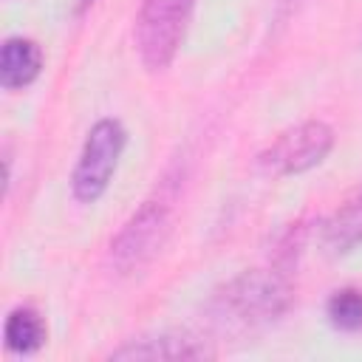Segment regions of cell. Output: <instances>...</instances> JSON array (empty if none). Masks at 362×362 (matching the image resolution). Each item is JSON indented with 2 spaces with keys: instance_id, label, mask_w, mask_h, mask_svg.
<instances>
[{
  "instance_id": "cell-1",
  "label": "cell",
  "mask_w": 362,
  "mask_h": 362,
  "mask_svg": "<svg viewBox=\"0 0 362 362\" xmlns=\"http://www.w3.org/2000/svg\"><path fill=\"white\" fill-rule=\"evenodd\" d=\"M294 300L291 280L286 269H249L223 286L215 297L218 317L226 322H238L246 328L274 322L288 311Z\"/></svg>"
},
{
  "instance_id": "cell-2",
  "label": "cell",
  "mask_w": 362,
  "mask_h": 362,
  "mask_svg": "<svg viewBox=\"0 0 362 362\" xmlns=\"http://www.w3.org/2000/svg\"><path fill=\"white\" fill-rule=\"evenodd\" d=\"M195 0H141L136 14V48L147 71H164L189 28Z\"/></svg>"
},
{
  "instance_id": "cell-3",
  "label": "cell",
  "mask_w": 362,
  "mask_h": 362,
  "mask_svg": "<svg viewBox=\"0 0 362 362\" xmlns=\"http://www.w3.org/2000/svg\"><path fill=\"white\" fill-rule=\"evenodd\" d=\"M127 144V130L119 119H99L79 150V158L71 173V192L82 204H96L119 167V158Z\"/></svg>"
},
{
  "instance_id": "cell-4",
  "label": "cell",
  "mask_w": 362,
  "mask_h": 362,
  "mask_svg": "<svg viewBox=\"0 0 362 362\" xmlns=\"http://www.w3.org/2000/svg\"><path fill=\"white\" fill-rule=\"evenodd\" d=\"M173 232V209L161 198H147L110 240V263L119 274L144 269Z\"/></svg>"
},
{
  "instance_id": "cell-5",
  "label": "cell",
  "mask_w": 362,
  "mask_h": 362,
  "mask_svg": "<svg viewBox=\"0 0 362 362\" xmlns=\"http://www.w3.org/2000/svg\"><path fill=\"white\" fill-rule=\"evenodd\" d=\"M334 147V130L322 119H305L280 130L260 153L257 167L269 175H297L325 161Z\"/></svg>"
},
{
  "instance_id": "cell-6",
  "label": "cell",
  "mask_w": 362,
  "mask_h": 362,
  "mask_svg": "<svg viewBox=\"0 0 362 362\" xmlns=\"http://www.w3.org/2000/svg\"><path fill=\"white\" fill-rule=\"evenodd\" d=\"M212 351L187 334H153L124 342L110 354V359H206Z\"/></svg>"
},
{
  "instance_id": "cell-7",
  "label": "cell",
  "mask_w": 362,
  "mask_h": 362,
  "mask_svg": "<svg viewBox=\"0 0 362 362\" xmlns=\"http://www.w3.org/2000/svg\"><path fill=\"white\" fill-rule=\"evenodd\" d=\"M42 71V48L31 37H8L0 48V85L6 90L28 88Z\"/></svg>"
},
{
  "instance_id": "cell-8",
  "label": "cell",
  "mask_w": 362,
  "mask_h": 362,
  "mask_svg": "<svg viewBox=\"0 0 362 362\" xmlns=\"http://www.w3.org/2000/svg\"><path fill=\"white\" fill-rule=\"evenodd\" d=\"M45 337H48V328H45V320L37 308L17 305L8 311L6 325H3V339H6V348L11 354H20V356L37 354L45 345Z\"/></svg>"
},
{
  "instance_id": "cell-9",
  "label": "cell",
  "mask_w": 362,
  "mask_h": 362,
  "mask_svg": "<svg viewBox=\"0 0 362 362\" xmlns=\"http://www.w3.org/2000/svg\"><path fill=\"white\" fill-rule=\"evenodd\" d=\"M322 243L334 255L351 252L354 246L362 243V187H359V192L351 201H345L322 223Z\"/></svg>"
},
{
  "instance_id": "cell-10",
  "label": "cell",
  "mask_w": 362,
  "mask_h": 362,
  "mask_svg": "<svg viewBox=\"0 0 362 362\" xmlns=\"http://www.w3.org/2000/svg\"><path fill=\"white\" fill-rule=\"evenodd\" d=\"M325 314H328L334 328H339V331H359L362 328V288H356V286L337 288L328 297Z\"/></svg>"
},
{
  "instance_id": "cell-11",
  "label": "cell",
  "mask_w": 362,
  "mask_h": 362,
  "mask_svg": "<svg viewBox=\"0 0 362 362\" xmlns=\"http://www.w3.org/2000/svg\"><path fill=\"white\" fill-rule=\"evenodd\" d=\"M90 3H93V0H82V8H88V6H90Z\"/></svg>"
}]
</instances>
